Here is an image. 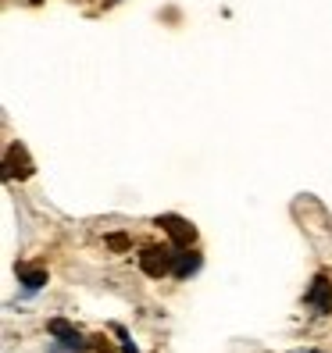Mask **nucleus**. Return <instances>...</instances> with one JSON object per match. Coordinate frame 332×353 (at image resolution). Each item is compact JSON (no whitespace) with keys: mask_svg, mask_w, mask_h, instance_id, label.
I'll list each match as a JSON object with an SVG mask.
<instances>
[{"mask_svg":"<svg viewBox=\"0 0 332 353\" xmlns=\"http://www.w3.org/2000/svg\"><path fill=\"white\" fill-rule=\"evenodd\" d=\"M47 332H50V336H57L65 346H75V350L86 346V339H82V332H79L72 321H65V318H50V321H47Z\"/></svg>","mask_w":332,"mask_h":353,"instance_id":"nucleus-5","label":"nucleus"},{"mask_svg":"<svg viewBox=\"0 0 332 353\" xmlns=\"http://www.w3.org/2000/svg\"><path fill=\"white\" fill-rule=\"evenodd\" d=\"M157 225L172 236V243L179 246V250H186V246L193 243V236H197V232H193V225L186 221V218H179V214H161V218H157Z\"/></svg>","mask_w":332,"mask_h":353,"instance_id":"nucleus-2","label":"nucleus"},{"mask_svg":"<svg viewBox=\"0 0 332 353\" xmlns=\"http://www.w3.org/2000/svg\"><path fill=\"white\" fill-rule=\"evenodd\" d=\"M90 346H93V350H97V353H115V350H111V346H108V339H104V336H97V339H93V343H90Z\"/></svg>","mask_w":332,"mask_h":353,"instance_id":"nucleus-9","label":"nucleus"},{"mask_svg":"<svg viewBox=\"0 0 332 353\" xmlns=\"http://www.w3.org/2000/svg\"><path fill=\"white\" fill-rule=\"evenodd\" d=\"M32 4H43V0H32Z\"/></svg>","mask_w":332,"mask_h":353,"instance_id":"nucleus-10","label":"nucleus"},{"mask_svg":"<svg viewBox=\"0 0 332 353\" xmlns=\"http://www.w3.org/2000/svg\"><path fill=\"white\" fill-rule=\"evenodd\" d=\"M197 268H200V257L197 254H175V264H172V275L175 279H190L193 272H197Z\"/></svg>","mask_w":332,"mask_h":353,"instance_id":"nucleus-6","label":"nucleus"},{"mask_svg":"<svg viewBox=\"0 0 332 353\" xmlns=\"http://www.w3.org/2000/svg\"><path fill=\"white\" fill-rule=\"evenodd\" d=\"M307 303L318 310V314H332V282L325 275H318L307 289Z\"/></svg>","mask_w":332,"mask_h":353,"instance_id":"nucleus-4","label":"nucleus"},{"mask_svg":"<svg viewBox=\"0 0 332 353\" xmlns=\"http://www.w3.org/2000/svg\"><path fill=\"white\" fill-rule=\"evenodd\" d=\"M18 279L26 282V289H39L47 282V272L43 268H26V264H18Z\"/></svg>","mask_w":332,"mask_h":353,"instance_id":"nucleus-7","label":"nucleus"},{"mask_svg":"<svg viewBox=\"0 0 332 353\" xmlns=\"http://www.w3.org/2000/svg\"><path fill=\"white\" fill-rule=\"evenodd\" d=\"M104 243H108L111 250H129V236H121V232H111V236L104 239Z\"/></svg>","mask_w":332,"mask_h":353,"instance_id":"nucleus-8","label":"nucleus"},{"mask_svg":"<svg viewBox=\"0 0 332 353\" xmlns=\"http://www.w3.org/2000/svg\"><path fill=\"white\" fill-rule=\"evenodd\" d=\"M172 264H175V254H172V250H157V246H147V250L139 254V268H143V272H147L150 279L168 275Z\"/></svg>","mask_w":332,"mask_h":353,"instance_id":"nucleus-1","label":"nucleus"},{"mask_svg":"<svg viewBox=\"0 0 332 353\" xmlns=\"http://www.w3.org/2000/svg\"><path fill=\"white\" fill-rule=\"evenodd\" d=\"M4 175L8 179H29L32 175V161H29V154L18 147H8V157H4Z\"/></svg>","mask_w":332,"mask_h":353,"instance_id":"nucleus-3","label":"nucleus"}]
</instances>
